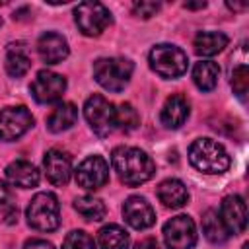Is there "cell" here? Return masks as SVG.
<instances>
[{"mask_svg":"<svg viewBox=\"0 0 249 249\" xmlns=\"http://www.w3.org/2000/svg\"><path fill=\"white\" fill-rule=\"evenodd\" d=\"M111 163H113V169L117 171L119 179L128 187H138V185L150 181L156 173V165H154L152 158L144 150L132 148V146L115 148L111 154Z\"/></svg>","mask_w":249,"mask_h":249,"instance_id":"1","label":"cell"},{"mask_svg":"<svg viewBox=\"0 0 249 249\" xmlns=\"http://www.w3.org/2000/svg\"><path fill=\"white\" fill-rule=\"evenodd\" d=\"M191 165L206 175H222L230 169V154L226 148L212 138H198L189 148Z\"/></svg>","mask_w":249,"mask_h":249,"instance_id":"2","label":"cell"},{"mask_svg":"<svg viewBox=\"0 0 249 249\" xmlns=\"http://www.w3.org/2000/svg\"><path fill=\"white\" fill-rule=\"evenodd\" d=\"M27 224L37 231H54L60 224V204L53 193H37L27 210Z\"/></svg>","mask_w":249,"mask_h":249,"instance_id":"3","label":"cell"},{"mask_svg":"<svg viewBox=\"0 0 249 249\" xmlns=\"http://www.w3.org/2000/svg\"><path fill=\"white\" fill-rule=\"evenodd\" d=\"M132 70L134 64L128 58H97L93 64V78L107 91H123L130 82Z\"/></svg>","mask_w":249,"mask_h":249,"instance_id":"4","label":"cell"},{"mask_svg":"<svg viewBox=\"0 0 249 249\" xmlns=\"http://www.w3.org/2000/svg\"><path fill=\"white\" fill-rule=\"evenodd\" d=\"M187 64H189V58L185 51H181L175 45L161 43L150 51V68L161 78L171 80V78L183 76L187 72Z\"/></svg>","mask_w":249,"mask_h":249,"instance_id":"5","label":"cell"},{"mask_svg":"<svg viewBox=\"0 0 249 249\" xmlns=\"http://www.w3.org/2000/svg\"><path fill=\"white\" fill-rule=\"evenodd\" d=\"M74 19L78 29L88 37L101 35L113 21L109 8L101 2H82L74 8Z\"/></svg>","mask_w":249,"mask_h":249,"instance_id":"6","label":"cell"},{"mask_svg":"<svg viewBox=\"0 0 249 249\" xmlns=\"http://www.w3.org/2000/svg\"><path fill=\"white\" fill-rule=\"evenodd\" d=\"M84 117L91 126V130L101 138L109 136L115 130V105L109 103L99 93H93L91 97L86 99Z\"/></svg>","mask_w":249,"mask_h":249,"instance_id":"7","label":"cell"},{"mask_svg":"<svg viewBox=\"0 0 249 249\" xmlns=\"http://www.w3.org/2000/svg\"><path fill=\"white\" fill-rule=\"evenodd\" d=\"M163 241L167 249H193L196 243V226L191 216L179 214L165 222Z\"/></svg>","mask_w":249,"mask_h":249,"instance_id":"8","label":"cell"},{"mask_svg":"<svg viewBox=\"0 0 249 249\" xmlns=\"http://www.w3.org/2000/svg\"><path fill=\"white\" fill-rule=\"evenodd\" d=\"M78 187L86 191H97L109 181V163L101 156H88L74 171Z\"/></svg>","mask_w":249,"mask_h":249,"instance_id":"9","label":"cell"},{"mask_svg":"<svg viewBox=\"0 0 249 249\" xmlns=\"http://www.w3.org/2000/svg\"><path fill=\"white\" fill-rule=\"evenodd\" d=\"M33 126V115L27 107H6L0 111V140L12 142L23 136Z\"/></svg>","mask_w":249,"mask_h":249,"instance_id":"10","label":"cell"},{"mask_svg":"<svg viewBox=\"0 0 249 249\" xmlns=\"http://www.w3.org/2000/svg\"><path fill=\"white\" fill-rule=\"evenodd\" d=\"M64 91H66V78L51 70H39L35 80L31 82V95L37 103L58 101Z\"/></svg>","mask_w":249,"mask_h":249,"instance_id":"11","label":"cell"},{"mask_svg":"<svg viewBox=\"0 0 249 249\" xmlns=\"http://www.w3.org/2000/svg\"><path fill=\"white\" fill-rule=\"evenodd\" d=\"M123 216L134 230H146L156 222V212L144 196H128L123 204Z\"/></svg>","mask_w":249,"mask_h":249,"instance_id":"12","label":"cell"},{"mask_svg":"<svg viewBox=\"0 0 249 249\" xmlns=\"http://www.w3.org/2000/svg\"><path fill=\"white\" fill-rule=\"evenodd\" d=\"M43 167H45V175L47 179L56 185V187H62L70 181V175H72V160L66 152L62 150H49L45 154V160H43Z\"/></svg>","mask_w":249,"mask_h":249,"instance_id":"13","label":"cell"},{"mask_svg":"<svg viewBox=\"0 0 249 249\" xmlns=\"http://www.w3.org/2000/svg\"><path fill=\"white\" fill-rule=\"evenodd\" d=\"M220 216L230 233H243L247 228V204L239 195H230L222 200Z\"/></svg>","mask_w":249,"mask_h":249,"instance_id":"14","label":"cell"},{"mask_svg":"<svg viewBox=\"0 0 249 249\" xmlns=\"http://www.w3.org/2000/svg\"><path fill=\"white\" fill-rule=\"evenodd\" d=\"M37 53H39V56H41L43 62H47V64H58V62H62L68 56L70 49H68V41L60 33L47 31L37 41Z\"/></svg>","mask_w":249,"mask_h":249,"instance_id":"15","label":"cell"},{"mask_svg":"<svg viewBox=\"0 0 249 249\" xmlns=\"http://www.w3.org/2000/svg\"><path fill=\"white\" fill-rule=\"evenodd\" d=\"M189 117V101L185 95L175 93L171 97L165 99L163 107H161V124L165 128H179Z\"/></svg>","mask_w":249,"mask_h":249,"instance_id":"16","label":"cell"},{"mask_svg":"<svg viewBox=\"0 0 249 249\" xmlns=\"http://www.w3.org/2000/svg\"><path fill=\"white\" fill-rule=\"evenodd\" d=\"M6 179L21 189H31L39 185V171L31 161L16 160L6 167Z\"/></svg>","mask_w":249,"mask_h":249,"instance_id":"17","label":"cell"},{"mask_svg":"<svg viewBox=\"0 0 249 249\" xmlns=\"http://www.w3.org/2000/svg\"><path fill=\"white\" fill-rule=\"evenodd\" d=\"M158 198L167 208H181L189 200L187 187L179 179H165L158 187Z\"/></svg>","mask_w":249,"mask_h":249,"instance_id":"18","label":"cell"},{"mask_svg":"<svg viewBox=\"0 0 249 249\" xmlns=\"http://www.w3.org/2000/svg\"><path fill=\"white\" fill-rule=\"evenodd\" d=\"M228 35L222 31H200L195 37V53L198 56H214L228 47Z\"/></svg>","mask_w":249,"mask_h":249,"instance_id":"19","label":"cell"},{"mask_svg":"<svg viewBox=\"0 0 249 249\" xmlns=\"http://www.w3.org/2000/svg\"><path fill=\"white\" fill-rule=\"evenodd\" d=\"M78 121V109L74 103H58L47 117V128L51 132H62L74 126Z\"/></svg>","mask_w":249,"mask_h":249,"instance_id":"20","label":"cell"},{"mask_svg":"<svg viewBox=\"0 0 249 249\" xmlns=\"http://www.w3.org/2000/svg\"><path fill=\"white\" fill-rule=\"evenodd\" d=\"M31 66L27 47L23 43H12L6 53V72L14 78H21Z\"/></svg>","mask_w":249,"mask_h":249,"instance_id":"21","label":"cell"},{"mask_svg":"<svg viewBox=\"0 0 249 249\" xmlns=\"http://www.w3.org/2000/svg\"><path fill=\"white\" fill-rule=\"evenodd\" d=\"M218 78H220V66L212 60H198L193 66V82L202 91L214 89L218 84Z\"/></svg>","mask_w":249,"mask_h":249,"instance_id":"22","label":"cell"},{"mask_svg":"<svg viewBox=\"0 0 249 249\" xmlns=\"http://www.w3.org/2000/svg\"><path fill=\"white\" fill-rule=\"evenodd\" d=\"M97 243L101 249H128L130 235L121 226L109 224L97 231Z\"/></svg>","mask_w":249,"mask_h":249,"instance_id":"23","label":"cell"},{"mask_svg":"<svg viewBox=\"0 0 249 249\" xmlns=\"http://www.w3.org/2000/svg\"><path fill=\"white\" fill-rule=\"evenodd\" d=\"M202 233L210 243H224L230 237V230L226 228L222 216L216 210H206L202 216Z\"/></svg>","mask_w":249,"mask_h":249,"instance_id":"24","label":"cell"},{"mask_svg":"<svg viewBox=\"0 0 249 249\" xmlns=\"http://www.w3.org/2000/svg\"><path fill=\"white\" fill-rule=\"evenodd\" d=\"M74 210H76L80 216H84L86 220H91V222L103 220V216H105V212H107L103 200L97 198V196H91V195L78 196V198L74 200Z\"/></svg>","mask_w":249,"mask_h":249,"instance_id":"25","label":"cell"},{"mask_svg":"<svg viewBox=\"0 0 249 249\" xmlns=\"http://www.w3.org/2000/svg\"><path fill=\"white\" fill-rule=\"evenodd\" d=\"M138 124L140 117L130 103H121L119 107H115V128L123 132H132L134 128H138Z\"/></svg>","mask_w":249,"mask_h":249,"instance_id":"26","label":"cell"},{"mask_svg":"<svg viewBox=\"0 0 249 249\" xmlns=\"http://www.w3.org/2000/svg\"><path fill=\"white\" fill-rule=\"evenodd\" d=\"M62 249H95L93 237L82 230H74L64 237Z\"/></svg>","mask_w":249,"mask_h":249,"instance_id":"27","label":"cell"},{"mask_svg":"<svg viewBox=\"0 0 249 249\" xmlns=\"http://www.w3.org/2000/svg\"><path fill=\"white\" fill-rule=\"evenodd\" d=\"M231 88H233V93L239 99H245L247 89H249V72H247L245 64H239V66L233 68V72H231Z\"/></svg>","mask_w":249,"mask_h":249,"instance_id":"28","label":"cell"},{"mask_svg":"<svg viewBox=\"0 0 249 249\" xmlns=\"http://www.w3.org/2000/svg\"><path fill=\"white\" fill-rule=\"evenodd\" d=\"M158 10H160V4H158V2H134V4H132V12H134V16L144 18V19L156 16Z\"/></svg>","mask_w":249,"mask_h":249,"instance_id":"29","label":"cell"},{"mask_svg":"<svg viewBox=\"0 0 249 249\" xmlns=\"http://www.w3.org/2000/svg\"><path fill=\"white\" fill-rule=\"evenodd\" d=\"M23 249H54V245L53 243H49L47 239H29V241H25V245H23Z\"/></svg>","mask_w":249,"mask_h":249,"instance_id":"30","label":"cell"},{"mask_svg":"<svg viewBox=\"0 0 249 249\" xmlns=\"http://www.w3.org/2000/svg\"><path fill=\"white\" fill-rule=\"evenodd\" d=\"M12 196H14L12 189L4 181H0V206H8L10 200H12Z\"/></svg>","mask_w":249,"mask_h":249,"instance_id":"31","label":"cell"},{"mask_svg":"<svg viewBox=\"0 0 249 249\" xmlns=\"http://www.w3.org/2000/svg\"><path fill=\"white\" fill-rule=\"evenodd\" d=\"M134 249H160V243L156 237H144L134 245Z\"/></svg>","mask_w":249,"mask_h":249,"instance_id":"32","label":"cell"},{"mask_svg":"<svg viewBox=\"0 0 249 249\" xmlns=\"http://www.w3.org/2000/svg\"><path fill=\"white\" fill-rule=\"evenodd\" d=\"M4 222L6 224H16L18 222V208L14 204H8L4 210Z\"/></svg>","mask_w":249,"mask_h":249,"instance_id":"33","label":"cell"},{"mask_svg":"<svg viewBox=\"0 0 249 249\" xmlns=\"http://www.w3.org/2000/svg\"><path fill=\"white\" fill-rule=\"evenodd\" d=\"M206 6V2H185L187 10H202Z\"/></svg>","mask_w":249,"mask_h":249,"instance_id":"34","label":"cell"},{"mask_svg":"<svg viewBox=\"0 0 249 249\" xmlns=\"http://www.w3.org/2000/svg\"><path fill=\"white\" fill-rule=\"evenodd\" d=\"M228 8H230V10H245L247 4H228Z\"/></svg>","mask_w":249,"mask_h":249,"instance_id":"35","label":"cell"},{"mask_svg":"<svg viewBox=\"0 0 249 249\" xmlns=\"http://www.w3.org/2000/svg\"><path fill=\"white\" fill-rule=\"evenodd\" d=\"M241 249H249V243H243V247Z\"/></svg>","mask_w":249,"mask_h":249,"instance_id":"36","label":"cell"},{"mask_svg":"<svg viewBox=\"0 0 249 249\" xmlns=\"http://www.w3.org/2000/svg\"><path fill=\"white\" fill-rule=\"evenodd\" d=\"M0 27H2V18H0Z\"/></svg>","mask_w":249,"mask_h":249,"instance_id":"37","label":"cell"}]
</instances>
